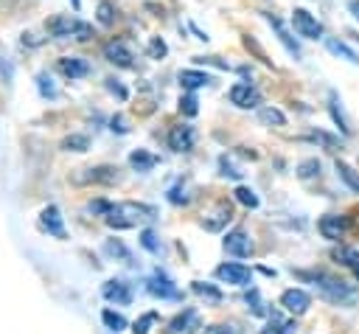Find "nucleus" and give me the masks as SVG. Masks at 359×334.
Returning <instances> with one entry per match:
<instances>
[{
  "label": "nucleus",
  "mask_w": 359,
  "mask_h": 334,
  "mask_svg": "<svg viewBox=\"0 0 359 334\" xmlns=\"http://www.w3.org/2000/svg\"><path fill=\"white\" fill-rule=\"evenodd\" d=\"M280 306L286 309V312H292V314H303L309 306H311V298H309V292L306 289H286L283 295H280Z\"/></svg>",
  "instance_id": "9b49d317"
},
{
  "label": "nucleus",
  "mask_w": 359,
  "mask_h": 334,
  "mask_svg": "<svg viewBox=\"0 0 359 334\" xmlns=\"http://www.w3.org/2000/svg\"><path fill=\"white\" fill-rule=\"evenodd\" d=\"M292 28H294V34L303 36V39H323V25H320V20H317L311 11H306V8H294V11H292Z\"/></svg>",
  "instance_id": "7ed1b4c3"
},
{
  "label": "nucleus",
  "mask_w": 359,
  "mask_h": 334,
  "mask_svg": "<svg viewBox=\"0 0 359 334\" xmlns=\"http://www.w3.org/2000/svg\"><path fill=\"white\" fill-rule=\"evenodd\" d=\"M194 334H241L238 323H219V326H199Z\"/></svg>",
  "instance_id": "cd10ccee"
},
{
  "label": "nucleus",
  "mask_w": 359,
  "mask_h": 334,
  "mask_svg": "<svg viewBox=\"0 0 359 334\" xmlns=\"http://www.w3.org/2000/svg\"><path fill=\"white\" fill-rule=\"evenodd\" d=\"M227 95H230V101H233L236 107H241V109H252V107L261 104V93H258L250 81H238V84H233Z\"/></svg>",
  "instance_id": "39448f33"
},
{
  "label": "nucleus",
  "mask_w": 359,
  "mask_h": 334,
  "mask_svg": "<svg viewBox=\"0 0 359 334\" xmlns=\"http://www.w3.org/2000/svg\"><path fill=\"white\" fill-rule=\"evenodd\" d=\"M353 272H356V278H359V264H356V267H353Z\"/></svg>",
  "instance_id": "603ef678"
},
{
  "label": "nucleus",
  "mask_w": 359,
  "mask_h": 334,
  "mask_svg": "<svg viewBox=\"0 0 359 334\" xmlns=\"http://www.w3.org/2000/svg\"><path fill=\"white\" fill-rule=\"evenodd\" d=\"M337 174H339V180H342L353 194H359V171H356L353 166H348V163L337 160Z\"/></svg>",
  "instance_id": "5701e85b"
},
{
  "label": "nucleus",
  "mask_w": 359,
  "mask_h": 334,
  "mask_svg": "<svg viewBox=\"0 0 359 334\" xmlns=\"http://www.w3.org/2000/svg\"><path fill=\"white\" fill-rule=\"evenodd\" d=\"M101 320H104V326H107V328H112L115 334L126 328V317H123V314H118V312H112V309H104V312H101Z\"/></svg>",
  "instance_id": "bb28decb"
},
{
  "label": "nucleus",
  "mask_w": 359,
  "mask_h": 334,
  "mask_svg": "<svg viewBox=\"0 0 359 334\" xmlns=\"http://www.w3.org/2000/svg\"><path fill=\"white\" fill-rule=\"evenodd\" d=\"M146 289H149L154 298H160V300H180V298H182V292H180V289H177L165 275H160V272L149 281V286H146Z\"/></svg>",
  "instance_id": "f8f14e48"
},
{
  "label": "nucleus",
  "mask_w": 359,
  "mask_h": 334,
  "mask_svg": "<svg viewBox=\"0 0 359 334\" xmlns=\"http://www.w3.org/2000/svg\"><path fill=\"white\" fill-rule=\"evenodd\" d=\"M222 168H224V171H222L224 177H233V180H238V177H241V171H238V168H233V166H227V160H222Z\"/></svg>",
  "instance_id": "de8ad7c7"
},
{
  "label": "nucleus",
  "mask_w": 359,
  "mask_h": 334,
  "mask_svg": "<svg viewBox=\"0 0 359 334\" xmlns=\"http://www.w3.org/2000/svg\"><path fill=\"white\" fill-rule=\"evenodd\" d=\"M154 320H157V312H146V314H140V317L135 320V326H132V334H149V328H151Z\"/></svg>",
  "instance_id": "f704fd0d"
},
{
  "label": "nucleus",
  "mask_w": 359,
  "mask_h": 334,
  "mask_svg": "<svg viewBox=\"0 0 359 334\" xmlns=\"http://www.w3.org/2000/svg\"><path fill=\"white\" fill-rule=\"evenodd\" d=\"M104 253L112 255V258H123V261H129V250H126L121 241H112V239H109V241L104 244Z\"/></svg>",
  "instance_id": "4c0bfd02"
},
{
  "label": "nucleus",
  "mask_w": 359,
  "mask_h": 334,
  "mask_svg": "<svg viewBox=\"0 0 359 334\" xmlns=\"http://www.w3.org/2000/svg\"><path fill=\"white\" fill-rule=\"evenodd\" d=\"M59 70L67 79H81V76L90 73V65L84 59H79V56H65V59H59Z\"/></svg>",
  "instance_id": "a211bd4d"
},
{
  "label": "nucleus",
  "mask_w": 359,
  "mask_h": 334,
  "mask_svg": "<svg viewBox=\"0 0 359 334\" xmlns=\"http://www.w3.org/2000/svg\"><path fill=\"white\" fill-rule=\"evenodd\" d=\"M233 196H236L241 205H247V208H258V196H255V191L247 188V185H238V188L233 191Z\"/></svg>",
  "instance_id": "473e14b6"
},
{
  "label": "nucleus",
  "mask_w": 359,
  "mask_h": 334,
  "mask_svg": "<svg viewBox=\"0 0 359 334\" xmlns=\"http://www.w3.org/2000/svg\"><path fill=\"white\" fill-rule=\"evenodd\" d=\"M165 53H168L165 42H163L160 36H151V39H149V56H151V59H163Z\"/></svg>",
  "instance_id": "58836bf2"
},
{
  "label": "nucleus",
  "mask_w": 359,
  "mask_h": 334,
  "mask_svg": "<svg viewBox=\"0 0 359 334\" xmlns=\"http://www.w3.org/2000/svg\"><path fill=\"white\" fill-rule=\"evenodd\" d=\"M76 25H79V20H73V17H53V20H48V34L50 36H73Z\"/></svg>",
  "instance_id": "6ab92c4d"
},
{
  "label": "nucleus",
  "mask_w": 359,
  "mask_h": 334,
  "mask_svg": "<svg viewBox=\"0 0 359 334\" xmlns=\"http://www.w3.org/2000/svg\"><path fill=\"white\" fill-rule=\"evenodd\" d=\"M224 250H227L230 255H236V258H247V255L252 253V241H250V236L238 227V230H230V233L224 236Z\"/></svg>",
  "instance_id": "9d476101"
},
{
  "label": "nucleus",
  "mask_w": 359,
  "mask_h": 334,
  "mask_svg": "<svg viewBox=\"0 0 359 334\" xmlns=\"http://www.w3.org/2000/svg\"><path fill=\"white\" fill-rule=\"evenodd\" d=\"M36 87H39V93H42L45 98H56V95H59L56 87H53V79H50L48 73H39V76H36Z\"/></svg>",
  "instance_id": "c9c22d12"
},
{
  "label": "nucleus",
  "mask_w": 359,
  "mask_h": 334,
  "mask_svg": "<svg viewBox=\"0 0 359 334\" xmlns=\"http://www.w3.org/2000/svg\"><path fill=\"white\" fill-rule=\"evenodd\" d=\"M168 199H171V202H177V205H180V202L185 205L191 196L185 194V188H182V185H177V188H171V191H168Z\"/></svg>",
  "instance_id": "37998d69"
},
{
  "label": "nucleus",
  "mask_w": 359,
  "mask_h": 334,
  "mask_svg": "<svg viewBox=\"0 0 359 334\" xmlns=\"http://www.w3.org/2000/svg\"><path fill=\"white\" fill-rule=\"evenodd\" d=\"M309 140H314V143L325 146L328 152H337V149H342V146H339V140H337L334 135H328V132H311V135H309Z\"/></svg>",
  "instance_id": "2f4dec72"
},
{
  "label": "nucleus",
  "mask_w": 359,
  "mask_h": 334,
  "mask_svg": "<svg viewBox=\"0 0 359 334\" xmlns=\"http://www.w3.org/2000/svg\"><path fill=\"white\" fill-rule=\"evenodd\" d=\"M62 149L65 152H87L90 149V138L87 135H70L62 140Z\"/></svg>",
  "instance_id": "c85d7f7f"
},
{
  "label": "nucleus",
  "mask_w": 359,
  "mask_h": 334,
  "mask_svg": "<svg viewBox=\"0 0 359 334\" xmlns=\"http://www.w3.org/2000/svg\"><path fill=\"white\" fill-rule=\"evenodd\" d=\"M84 174H73V182L81 185V182H104V185H112L118 182V168L112 166H95V168H81Z\"/></svg>",
  "instance_id": "0eeeda50"
},
{
  "label": "nucleus",
  "mask_w": 359,
  "mask_h": 334,
  "mask_svg": "<svg viewBox=\"0 0 359 334\" xmlns=\"http://www.w3.org/2000/svg\"><path fill=\"white\" fill-rule=\"evenodd\" d=\"M180 84L185 90H199V87L210 84V76L202 73V70H180Z\"/></svg>",
  "instance_id": "aec40b11"
},
{
  "label": "nucleus",
  "mask_w": 359,
  "mask_h": 334,
  "mask_svg": "<svg viewBox=\"0 0 359 334\" xmlns=\"http://www.w3.org/2000/svg\"><path fill=\"white\" fill-rule=\"evenodd\" d=\"M107 225L115 230H126V227H137L154 219V208L151 205H140V202H115L107 208Z\"/></svg>",
  "instance_id": "f257e3e1"
},
{
  "label": "nucleus",
  "mask_w": 359,
  "mask_h": 334,
  "mask_svg": "<svg viewBox=\"0 0 359 334\" xmlns=\"http://www.w3.org/2000/svg\"><path fill=\"white\" fill-rule=\"evenodd\" d=\"M70 3H73V8H76V11H79V0H70Z\"/></svg>",
  "instance_id": "3c124183"
},
{
  "label": "nucleus",
  "mask_w": 359,
  "mask_h": 334,
  "mask_svg": "<svg viewBox=\"0 0 359 334\" xmlns=\"http://www.w3.org/2000/svg\"><path fill=\"white\" fill-rule=\"evenodd\" d=\"M317 230L323 233V239L339 241V239H345V233L351 230V216H342V213H325V216L317 222Z\"/></svg>",
  "instance_id": "20e7f679"
},
{
  "label": "nucleus",
  "mask_w": 359,
  "mask_h": 334,
  "mask_svg": "<svg viewBox=\"0 0 359 334\" xmlns=\"http://www.w3.org/2000/svg\"><path fill=\"white\" fill-rule=\"evenodd\" d=\"M264 17H266V22H269V25L275 28V34H278L280 45H283V48H286V51H289V53H292L294 59H300V45H297V42H294V39L289 36V31L283 28V22H280L278 17H272V14H264Z\"/></svg>",
  "instance_id": "f3484780"
},
{
  "label": "nucleus",
  "mask_w": 359,
  "mask_h": 334,
  "mask_svg": "<svg viewBox=\"0 0 359 334\" xmlns=\"http://www.w3.org/2000/svg\"><path fill=\"white\" fill-rule=\"evenodd\" d=\"M325 48H328L334 56H339V59H345V62H351V65H359V56H356L345 42H339V39H325Z\"/></svg>",
  "instance_id": "b1692460"
},
{
  "label": "nucleus",
  "mask_w": 359,
  "mask_h": 334,
  "mask_svg": "<svg viewBox=\"0 0 359 334\" xmlns=\"http://www.w3.org/2000/svg\"><path fill=\"white\" fill-rule=\"evenodd\" d=\"M95 14H98V22H101V25H112V22H115V17H118L115 6H112V3H107V0H101V3H98Z\"/></svg>",
  "instance_id": "7c9ffc66"
},
{
  "label": "nucleus",
  "mask_w": 359,
  "mask_h": 334,
  "mask_svg": "<svg viewBox=\"0 0 359 334\" xmlns=\"http://www.w3.org/2000/svg\"><path fill=\"white\" fill-rule=\"evenodd\" d=\"M140 244H143L149 253H154V255L163 253V244H160V239L154 236V230H143V233H140Z\"/></svg>",
  "instance_id": "72a5a7b5"
},
{
  "label": "nucleus",
  "mask_w": 359,
  "mask_h": 334,
  "mask_svg": "<svg viewBox=\"0 0 359 334\" xmlns=\"http://www.w3.org/2000/svg\"><path fill=\"white\" fill-rule=\"evenodd\" d=\"M126 129H129V126H126V121H123L121 115H118V118H112V132H121V135H123Z\"/></svg>",
  "instance_id": "09e8293b"
},
{
  "label": "nucleus",
  "mask_w": 359,
  "mask_h": 334,
  "mask_svg": "<svg viewBox=\"0 0 359 334\" xmlns=\"http://www.w3.org/2000/svg\"><path fill=\"white\" fill-rule=\"evenodd\" d=\"M247 303H250V312H252V314H258V317L266 314V309L261 306V295H258V289H250V292H247Z\"/></svg>",
  "instance_id": "a19ab883"
},
{
  "label": "nucleus",
  "mask_w": 359,
  "mask_h": 334,
  "mask_svg": "<svg viewBox=\"0 0 359 334\" xmlns=\"http://www.w3.org/2000/svg\"><path fill=\"white\" fill-rule=\"evenodd\" d=\"M180 112H182V115H188V118H194V115L199 112V107H196V98H194L191 93L180 98Z\"/></svg>",
  "instance_id": "ea45409f"
},
{
  "label": "nucleus",
  "mask_w": 359,
  "mask_h": 334,
  "mask_svg": "<svg viewBox=\"0 0 359 334\" xmlns=\"http://www.w3.org/2000/svg\"><path fill=\"white\" fill-rule=\"evenodd\" d=\"M261 334H286V323H278V320L272 317V323H269V326H266Z\"/></svg>",
  "instance_id": "a18cd8bd"
},
{
  "label": "nucleus",
  "mask_w": 359,
  "mask_h": 334,
  "mask_svg": "<svg viewBox=\"0 0 359 334\" xmlns=\"http://www.w3.org/2000/svg\"><path fill=\"white\" fill-rule=\"evenodd\" d=\"M104 56H107V62H112L115 67H132V51L123 45V42H107L104 45Z\"/></svg>",
  "instance_id": "2eb2a0df"
},
{
  "label": "nucleus",
  "mask_w": 359,
  "mask_h": 334,
  "mask_svg": "<svg viewBox=\"0 0 359 334\" xmlns=\"http://www.w3.org/2000/svg\"><path fill=\"white\" fill-rule=\"evenodd\" d=\"M194 143H196V132H194V126H188V123H177V126H171V132H168V146H171L174 152H191Z\"/></svg>",
  "instance_id": "6e6552de"
},
{
  "label": "nucleus",
  "mask_w": 359,
  "mask_h": 334,
  "mask_svg": "<svg viewBox=\"0 0 359 334\" xmlns=\"http://www.w3.org/2000/svg\"><path fill=\"white\" fill-rule=\"evenodd\" d=\"M129 166H132L135 171H149V168H154V166H157V157H154V154H149L146 149H135V152L129 154Z\"/></svg>",
  "instance_id": "412c9836"
},
{
  "label": "nucleus",
  "mask_w": 359,
  "mask_h": 334,
  "mask_svg": "<svg viewBox=\"0 0 359 334\" xmlns=\"http://www.w3.org/2000/svg\"><path fill=\"white\" fill-rule=\"evenodd\" d=\"M39 222H42V227H45L50 236H56V239H65V225H62V216H59V208H56V205H48V208H42V213H39Z\"/></svg>",
  "instance_id": "dca6fc26"
},
{
  "label": "nucleus",
  "mask_w": 359,
  "mask_h": 334,
  "mask_svg": "<svg viewBox=\"0 0 359 334\" xmlns=\"http://www.w3.org/2000/svg\"><path fill=\"white\" fill-rule=\"evenodd\" d=\"M297 177L300 180H311V177H320V160L317 157H309L297 166Z\"/></svg>",
  "instance_id": "c756f323"
},
{
  "label": "nucleus",
  "mask_w": 359,
  "mask_h": 334,
  "mask_svg": "<svg viewBox=\"0 0 359 334\" xmlns=\"http://www.w3.org/2000/svg\"><path fill=\"white\" fill-rule=\"evenodd\" d=\"M101 295H104V300H109V303H121V306L132 303V289H129V283H123V281H107V283L101 286Z\"/></svg>",
  "instance_id": "ddd939ff"
},
{
  "label": "nucleus",
  "mask_w": 359,
  "mask_h": 334,
  "mask_svg": "<svg viewBox=\"0 0 359 334\" xmlns=\"http://www.w3.org/2000/svg\"><path fill=\"white\" fill-rule=\"evenodd\" d=\"M348 11H351V14L359 20V0H351V3H348Z\"/></svg>",
  "instance_id": "8fccbe9b"
},
{
  "label": "nucleus",
  "mask_w": 359,
  "mask_h": 334,
  "mask_svg": "<svg viewBox=\"0 0 359 334\" xmlns=\"http://www.w3.org/2000/svg\"><path fill=\"white\" fill-rule=\"evenodd\" d=\"M258 118H261V123H266V126H286V115H283L278 107H261V109H258Z\"/></svg>",
  "instance_id": "393cba45"
},
{
  "label": "nucleus",
  "mask_w": 359,
  "mask_h": 334,
  "mask_svg": "<svg viewBox=\"0 0 359 334\" xmlns=\"http://www.w3.org/2000/svg\"><path fill=\"white\" fill-rule=\"evenodd\" d=\"M216 278L219 281H224V283H233V286H250V281H252V272H250V267H244V264H222L219 269H216Z\"/></svg>",
  "instance_id": "423d86ee"
},
{
  "label": "nucleus",
  "mask_w": 359,
  "mask_h": 334,
  "mask_svg": "<svg viewBox=\"0 0 359 334\" xmlns=\"http://www.w3.org/2000/svg\"><path fill=\"white\" fill-rule=\"evenodd\" d=\"M244 45H247V48H250V51H252V53H255V56H258L264 65H272V59H266V53L261 51V45H258L252 36H244Z\"/></svg>",
  "instance_id": "79ce46f5"
},
{
  "label": "nucleus",
  "mask_w": 359,
  "mask_h": 334,
  "mask_svg": "<svg viewBox=\"0 0 359 334\" xmlns=\"http://www.w3.org/2000/svg\"><path fill=\"white\" fill-rule=\"evenodd\" d=\"M297 275L306 278V281H314V286L320 289V295L325 300H331V303H348V300H353V289L345 281H339V278H334L328 272H297Z\"/></svg>",
  "instance_id": "f03ea898"
},
{
  "label": "nucleus",
  "mask_w": 359,
  "mask_h": 334,
  "mask_svg": "<svg viewBox=\"0 0 359 334\" xmlns=\"http://www.w3.org/2000/svg\"><path fill=\"white\" fill-rule=\"evenodd\" d=\"M331 258H334L337 264H342V267H351V269L359 264V253H356L353 247H345V244L334 247V250H331Z\"/></svg>",
  "instance_id": "4be33fe9"
},
{
  "label": "nucleus",
  "mask_w": 359,
  "mask_h": 334,
  "mask_svg": "<svg viewBox=\"0 0 359 334\" xmlns=\"http://www.w3.org/2000/svg\"><path fill=\"white\" fill-rule=\"evenodd\" d=\"M233 219V208H230V202H216L208 213H205V219H202V225H205V230H210V233H219L227 222Z\"/></svg>",
  "instance_id": "1a4fd4ad"
},
{
  "label": "nucleus",
  "mask_w": 359,
  "mask_h": 334,
  "mask_svg": "<svg viewBox=\"0 0 359 334\" xmlns=\"http://www.w3.org/2000/svg\"><path fill=\"white\" fill-rule=\"evenodd\" d=\"M337 104H339V101H337V95L331 93V104H328V109H331V115H334V121L339 123V129H342V132L348 135V132H351V126H348V121H345V115H342V109H339Z\"/></svg>",
  "instance_id": "e433bc0d"
},
{
  "label": "nucleus",
  "mask_w": 359,
  "mask_h": 334,
  "mask_svg": "<svg viewBox=\"0 0 359 334\" xmlns=\"http://www.w3.org/2000/svg\"><path fill=\"white\" fill-rule=\"evenodd\" d=\"M73 36H76V39H81V42H84V39H90V36H93V25H87V22H81V20H79V25H76V34H73Z\"/></svg>",
  "instance_id": "c03bdc74"
},
{
  "label": "nucleus",
  "mask_w": 359,
  "mask_h": 334,
  "mask_svg": "<svg viewBox=\"0 0 359 334\" xmlns=\"http://www.w3.org/2000/svg\"><path fill=\"white\" fill-rule=\"evenodd\" d=\"M199 328V314L196 309H185L182 314H177L171 323H168V334H194Z\"/></svg>",
  "instance_id": "4468645a"
},
{
  "label": "nucleus",
  "mask_w": 359,
  "mask_h": 334,
  "mask_svg": "<svg viewBox=\"0 0 359 334\" xmlns=\"http://www.w3.org/2000/svg\"><path fill=\"white\" fill-rule=\"evenodd\" d=\"M202 300H208V303H222V292L216 289V286H210V283H202V281H194V286H191Z\"/></svg>",
  "instance_id": "a878e982"
},
{
  "label": "nucleus",
  "mask_w": 359,
  "mask_h": 334,
  "mask_svg": "<svg viewBox=\"0 0 359 334\" xmlns=\"http://www.w3.org/2000/svg\"><path fill=\"white\" fill-rule=\"evenodd\" d=\"M107 90H109V93H115V95H118L121 101L126 98V90H123V87H121V84H118L115 79H107Z\"/></svg>",
  "instance_id": "49530a36"
}]
</instances>
